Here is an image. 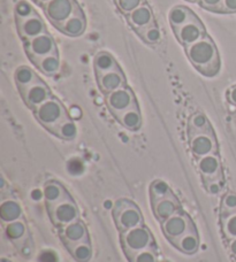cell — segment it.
<instances>
[{
	"instance_id": "6da1fadb",
	"label": "cell",
	"mask_w": 236,
	"mask_h": 262,
	"mask_svg": "<svg viewBox=\"0 0 236 262\" xmlns=\"http://www.w3.org/2000/svg\"><path fill=\"white\" fill-rule=\"evenodd\" d=\"M185 49L189 61L202 75L213 77L220 72V55L210 36L206 35L203 39Z\"/></svg>"
},
{
	"instance_id": "7a4b0ae2",
	"label": "cell",
	"mask_w": 236,
	"mask_h": 262,
	"mask_svg": "<svg viewBox=\"0 0 236 262\" xmlns=\"http://www.w3.org/2000/svg\"><path fill=\"white\" fill-rule=\"evenodd\" d=\"M35 118L37 121L43 125V127L49 130L51 134H53L56 131L61 124L65 121L70 119L67 110L65 108L58 98L52 97L49 100H46L44 104L37 107L34 111Z\"/></svg>"
},
{
	"instance_id": "3957f363",
	"label": "cell",
	"mask_w": 236,
	"mask_h": 262,
	"mask_svg": "<svg viewBox=\"0 0 236 262\" xmlns=\"http://www.w3.org/2000/svg\"><path fill=\"white\" fill-rule=\"evenodd\" d=\"M120 244L128 260L141 251L157 246L152 233L144 224L120 233Z\"/></svg>"
},
{
	"instance_id": "277c9868",
	"label": "cell",
	"mask_w": 236,
	"mask_h": 262,
	"mask_svg": "<svg viewBox=\"0 0 236 262\" xmlns=\"http://www.w3.org/2000/svg\"><path fill=\"white\" fill-rule=\"evenodd\" d=\"M112 215L116 229L120 233L143 226V216H142L140 208L128 199L116 200L113 206Z\"/></svg>"
},
{
	"instance_id": "5b68a950",
	"label": "cell",
	"mask_w": 236,
	"mask_h": 262,
	"mask_svg": "<svg viewBox=\"0 0 236 262\" xmlns=\"http://www.w3.org/2000/svg\"><path fill=\"white\" fill-rule=\"evenodd\" d=\"M44 14L55 28L63 25L74 14L82 11L76 0H51L43 7Z\"/></svg>"
},
{
	"instance_id": "8992f818",
	"label": "cell",
	"mask_w": 236,
	"mask_h": 262,
	"mask_svg": "<svg viewBox=\"0 0 236 262\" xmlns=\"http://www.w3.org/2000/svg\"><path fill=\"white\" fill-rule=\"evenodd\" d=\"M25 50L28 58L32 63H36L38 60L47 57V55L58 53L55 40L49 32H45V34L37 36L29 41H26Z\"/></svg>"
},
{
	"instance_id": "52a82bcc",
	"label": "cell",
	"mask_w": 236,
	"mask_h": 262,
	"mask_svg": "<svg viewBox=\"0 0 236 262\" xmlns=\"http://www.w3.org/2000/svg\"><path fill=\"white\" fill-rule=\"evenodd\" d=\"M51 222L56 228H63L80 219V210L72 198L46 207Z\"/></svg>"
},
{
	"instance_id": "ba28073f",
	"label": "cell",
	"mask_w": 236,
	"mask_h": 262,
	"mask_svg": "<svg viewBox=\"0 0 236 262\" xmlns=\"http://www.w3.org/2000/svg\"><path fill=\"white\" fill-rule=\"evenodd\" d=\"M162 228L165 237H166L173 245L174 243L178 239H180L185 233H187L189 230H191V229L196 227L190 216L181 210V212L176 213L175 215H173L172 217H169L166 221L163 222Z\"/></svg>"
},
{
	"instance_id": "9c48e42d",
	"label": "cell",
	"mask_w": 236,
	"mask_h": 262,
	"mask_svg": "<svg viewBox=\"0 0 236 262\" xmlns=\"http://www.w3.org/2000/svg\"><path fill=\"white\" fill-rule=\"evenodd\" d=\"M106 105L114 118L131 108L137 104L133 90L128 86H124L106 95Z\"/></svg>"
},
{
	"instance_id": "30bf717a",
	"label": "cell",
	"mask_w": 236,
	"mask_h": 262,
	"mask_svg": "<svg viewBox=\"0 0 236 262\" xmlns=\"http://www.w3.org/2000/svg\"><path fill=\"white\" fill-rule=\"evenodd\" d=\"M18 92H20L25 104L32 111H35L37 107L44 104L46 100H49L50 98L53 97L50 88L42 79L31 84L30 86L18 90Z\"/></svg>"
},
{
	"instance_id": "8fae6325",
	"label": "cell",
	"mask_w": 236,
	"mask_h": 262,
	"mask_svg": "<svg viewBox=\"0 0 236 262\" xmlns=\"http://www.w3.org/2000/svg\"><path fill=\"white\" fill-rule=\"evenodd\" d=\"M174 34H175L178 40L180 41L183 48H188V46L195 44L198 40L204 38L206 36V30L203 22L197 17L195 20L188 22L179 28V29L174 31Z\"/></svg>"
},
{
	"instance_id": "7c38bea8",
	"label": "cell",
	"mask_w": 236,
	"mask_h": 262,
	"mask_svg": "<svg viewBox=\"0 0 236 262\" xmlns=\"http://www.w3.org/2000/svg\"><path fill=\"white\" fill-rule=\"evenodd\" d=\"M189 146L191 153L197 159L218 153V143L214 133L192 136L189 138Z\"/></svg>"
},
{
	"instance_id": "4fadbf2b",
	"label": "cell",
	"mask_w": 236,
	"mask_h": 262,
	"mask_svg": "<svg viewBox=\"0 0 236 262\" xmlns=\"http://www.w3.org/2000/svg\"><path fill=\"white\" fill-rule=\"evenodd\" d=\"M197 168L203 177V182L223 180V166L218 153L197 159Z\"/></svg>"
},
{
	"instance_id": "5bb4252c",
	"label": "cell",
	"mask_w": 236,
	"mask_h": 262,
	"mask_svg": "<svg viewBox=\"0 0 236 262\" xmlns=\"http://www.w3.org/2000/svg\"><path fill=\"white\" fill-rule=\"evenodd\" d=\"M16 29L18 36L25 43L47 32L45 22L38 14L23 21H16Z\"/></svg>"
},
{
	"instance_id": "9a60e30c",
	"label": "cell",
	"mask_w": 236,
	"mask_h": 262,
	"mask_svg": "<svg viewBox=\"0 0 236 262\" xmlns=\"http://www.w3.org/2000/svg\"><path fill=\"white\" fill-rule=\"evenodd\" d=\"M59 233L64 245L90 241L87 227L80 220H76V221L69 223L63 228H59Z\"/></svg>"
},
{
	"instance_id": "2e32d148",
	"label": "cell",
	"mask_w": 236,
	"mask_h": 262,
	"mask_svg": "<svg viewBox=\"0 0 236 262\" xmlns=\"http://www.w3.org/2000/svg\"><path fill=\"white\" fill-rule=\"evenodd\" d=\"M126 17L127 22H128L129 26L136 31V34L142 30H144L145 28L155 25L153 12L148 4L142 5V6L136 8L135 11L128 14Z\"/></svg>"
},
{
	"instance_id": "e0dca14e",
	"label": "cell",
	"mask_w": 236,
	"mask_h": 262,
	"mask_svg": "<svg viewBox=\"0 0 236 262\" xmlns=\"http://www.w3.org/2000/svg\"><path fill=\"white\" fill-rule=\"evenodd\" d=\"M96 77L99 89L105 95H108V93L115 91L117 89L127 86V79L125 74L122 73L121 68L112 70V72L96 75Z\"/></svg>"
},
{
	"instance_id": "ac0fdd59",
	"label": "cell",
	"mask_w": 236,
	"mask_h": 262,
	"mask_svg": "<svg viewBox=\"0 0 236 262\" xmlns=\"http://www.w3.org/2000/svg\"><path fill=\"white\" fill-rule=\"evenodd\" d=\"M151 205H152L154 216L160 223L165 222L169 217H172L173 215H175L176 213L182 210L181 205L179 203L176 196L174 195V193L162 200L155 201V203Z\"/></svg>"
},
{
	"instance_id": "d6986e66",
	"label": "cell",
	"mask_w": 236,
	"mask_h": 262,
	"mask_svg": "<svg viewBox=\"0 0 236 262\" xmlns=\"http://www.w3.org/2000/svg\"><path fill=\"white\" fill-rule=\"evenodd\" d=\"M56 29L69 37L82 36L87 29V20L83 11H80L65 21L63 25L56 27Z\"/></svg>"
},
{
	"instance_id": "ffe728a7",
	"label": "cell",
	"mask_w": 236,
	"mask_h": 262,
	"mask_svg": "<svg viewBox=\"0 0 236 262\" xmlns=\"http://www.w3.org/2000/svg\"><path fill=\"white\" fill-rule=\"evenodd\" d=\"M43 194H44L46 207L54 206L56 204L61 203V201L72 198L70 194L68 193V191L66 190L65 186L56 181L46 182L44 185Z\"/></svg>"
},
{
	"instance_id": "44dd1931",
	"label": "cell",
	"mask_w": 236,
	"mask_h": 262,
	"mask_svg": "<svg viewBox=\"0 0 236 262\" xmlns=\"http://www.w3.org/2000/svg\"><path fill=\"white\" fill-rule=\"evenodd\" d=\"M195 18H197L196 14L186 6H175L168 13L169 25H171L173 31H175L186 23L195 20Z\"/></svg>"
},
{
	"instance_id": "7402d4cb",
	"label": "cell",
	"mask_w": 236,
	"mask_h": 262,
	"mask_svg": "<svg viewBox=\"0 0 236 262\" xmlns=\"http://www.w3.org/2000/svg\"><path fill=\"white\" fill-rule=\"evenodd\" d=\"M173 246H175L179 251L185 254H195L198 251V247H200V237H198L196 228L185 233L180 239L174 243Z\"/></svg>"
},
{
	"instance_id": "603a6c76",
	"label": "cell",
	"mask_w": 236,
	"mask_h": 262,
	"mask_svg": "<svg viewBox=\"0 0 236 262\" xmlns=\"http://www.w3.org/2000/svg\"><path fill=\"white\" fill-rule=\"evenodd\" d=\"M214 133L213 128L210 123L209 119L203 113H195L190 116L188 121V137L190 138L192 136L200 134H209Z\"/></svg>"
},
{
	"instance_id": "cb8c5ba5",
	"label": "cell",
	"mask_w": 236,
	"mask_h": 262,
	"mask_svg": "<svg viewBox=\"0 0 236 262\" xmlns=\"http://www.w3.org/2000/svg\"><path fill=\"white\" fill-rule=\"evenodd\" d=\"M122 127L129 131H137L142 127V115L139 105H135L131 108L127 110L124 113L115 118Z\"/></svg>"
},
{
	"instance_id": "d4e9b609",
	"label": "cell",
	"mask_w": 236,
	"mask_h": 262,
	"mask_svg": "<svg viewBox=\"0 0 236 262\" xmlns=\"http://www.w3.org/2000/svg\"><path fill=\"white\" fill-rule=\"evenodd\" d=\"M93 68L96 75L104 74L107 72H112V70L120 69V66L117 64L116 60L111 53L108 52H98L94 55L93 59Z\"/></svg>"
},
{
	"instance_id": "484cf974",
	"label": "cell",
	"mask_w": 236,
	"mask_h": 262,
	"mask_svg": "<svg viewBox=\"0 0 236 262\" xmlns=\"http://www.w3.org/2000/svg\"><path fill=\"white\" fill-rule=\"evenodd\" d=\"M0 216L6 223L20 220L22 216L21 205L14 199H4L2 206H0Z\"/></svg>"
},
{
	"instance_id": "4316f807",
	"label": "cell",
	"mask_w": 236,
	"mask_h": 262,
	"mask_svg": "<svg viewBox=\"0 0 236 262\" xmlns=\"http://www.w3.org/2000/svg\"><path fill=\"white\" fill-rule=\"evenodd\" d=\"M70 255L76 262H89L92 258V246L90 241L65 245Z\"/></svg>"
},
{
	"instance_id": "83f0119b",
	"label": "cell",
	"mask_w": 236,
	"mask_h": 262,
	"mask_svg": "<svg viewBox=\"0 0 236 262\" xmlns=\"http://www.w3.org/2000/svg\"><path fill=\"white\" fill-rule=\"evenodd\" d=\"M14 79H15V83L18 90H22V89H26L28 86H30L31 84L40 81L41 78L31 68L27 67V66H21V67H18L15 70Z\"/></svg>"
},
{
	"instance_id": "f1b7e54d",
	"label": "cell",
	"mask_w": 236,
	"mask_h": 262,
	"mask_svg": "<svg viewBox=\"0 0 236 262\" xmlns=\"http://www.w3.org/2000/svg\"><path fill=\"white\" fill-rule=\"evenodd\" d=\"M34 64L41 70L42 73L47 75V76H53V75H55L59 72V68H60L59 54L53 53L51 55H47V57L42 58Z\"/></svg>"
},
{
	"instance_id": "f546056e",
	"label": "cell",
	"mask_w": 236,
	"mask_h": 262,
	"mask_svg": "<svg viewBox=\"0 0 236 262\" xmlns=\"http://www.w3.org/2000/svg\"><path fill=\"white\" fill-rule=\"evenodd\" d=\"M173 192L171 188H169L168 184L164 181H153L150 185V200L151 204L155 203V201H159L166 196L172 195Z\"/></svg>"
},
{
	"instance_id": "4dcf8cb0",
	"label": "cell",
	"mask_w": 236,
	"mask_h": 262,
	"mask_svg": "<svg viewBox=\"0 0 236 262\" xmlns=\"http://www.w3.org/2000/svg\"><path fill=\"white\" fill-rule=\"evenodd\" d=\"M5 233H6L8 239L12 242L21 241L27 235V226L25 221L20 219L14 222L7 223L6 228H5Z\"/></svg>"
},
{
	"instance_id": "1f68e13d",
	"label": "cell",
	"mask_w": 236,
	"mask_h": 262,
	"mask_svg": "<svg viewBox=\"0 0 236 262\" xmlns=\"http://www.w3.org/2000/svg\"><path fill=\"white\" fill-rule=\"evenodd\" d=\"M137 35L141 37V39L143 40L144 43L149 45H157L159 44L160 39H162V32H160V29L157 26V23L153 26L145 28L144 30L137 32Z\"/></svg>"
},
{
	"instance_id": "d6a6232c",
	"label": "cell",
	"mask_w": 236,
	"mask_h": 262,
	"mask_svg": "<svg viewBox=\"0 0 236 262\" xmlns=\"http://www.w3.org/2000/svg\"><path fill=\"white\" fill-rule=\"evenodd\" d=\"M54 135L56 136V137H59L61 139L72 140L76 137V135H77L76 125H75L72 119H69L67 121H65V122L61 124L58 129H56Z\"/></svg>"
},
{
	"instance_id": "836d02e7",
	"label": "cell",
	"mask_w": 236,
	"mask_h": 262,
	"mask_svg": "<svg viewBox=\"0 0 236 262\" xmlns=\"http://www.w3.org/2000/svg\"><path fill=\"white\" fill-rule=\"evenodd\" d=\"M236 213V193L228 192L224 195L220 204V216L225 217Z\"/></svg>"
},
{
	"instance_id": "e575fe53",
	"label": "cell",
	"mask_w": 236,
	"mask_h": 262,
	"mask_svg": "<svg viewBox=\"0 0 236 262\" xmlns=\"http://www.w3.org/2000/svg\"><path fill=\"white\" fill-rule=\"evenodd\" d=\"M221 230L228 241L236 238V213L221 217Z\"/></svg>"
},
{
	"instance_id": "d590c367",
	"label": "cell",
	"mask_w": 236,
	"mask_h": 262,
	"mask_svg": "<svg viewBox=\"0 0 236 262\" xmlns=\"http://www.w3.org/2000/svg\"><path fill=\"white\" fill-rule=\"evenodd\" d=\"M129 262H159L157 246L149 247V249L139 252L137 254L131 256Z\"/></svg>"
},
{
	"instance_id": "8d00e7d4",
	"label": "cell",
	"mask_w": 236,
	"mask_h": 262,
	"mask_svg": "<svg viewBox=\"0 0 236 262\" xmlns=\"http://www.w3.org/2000/svg\"><path fill=\"white\" fill-rule=\"evenodd\" d=\"M14 13H15V21H23L26 20V18H29L37 14L35 8L32 7L29 3L25 2V0L18 2L16 4Z\"/></svg>"
},
{
	"instance_id": "74e56055",
	"label": "cell",
	"mask_w": 236,
	"mask_h": 262,
	"mask_svg": "<svg viewBox=\"0 0 236 262\" xmlns=\"http://www.w3.org/2000/svg\"><path fill=\"white\" fill-rule=\"evenodd\" d=\"M114 3L119 11L127 16L136 8L146 4V0H114Z\"/></svg>"
},
{
	"instance_id": "f35d334b",
	"label": "cell",
	"mask_w": 236,
	"mask_h": 262,
	"mask_svg": "<svg viewBox=\"0 0 236 262\" xmlns=\"http://www.w3.org/2000/svg\"><path fill=\"white\" fill-rule=\"evenodd\" d=\"M198 3H200L203 8L207 9V11L218 13L221 4H223V0H200Z\"/></svg>"
},
{
	"instance_id": "ab89813d",
	"label": "cell",
	"mask_w": 236,
	"mask_h": 262,
	"mask_svg": "<svg viewBox=\"0 0 236 262\" xmlns=\"http://www.w3.org/2000/svg\"><path fill=\"white\" fill-rule=\"evenodd\" d=\"M218 13L235 14L236 13V0H223V4H221Z\"/></svg>"
},
{
	"instance_id": "60d3db41",
	"label": "cell",
	"mask_w": 236,
	"mask_h": 262,
	"mask_svg": "<svg viewBox=\"0 0 236 262\" xmlns=\"http://www.w3.org/2000/svg\"><path fill=\"white\" fill-rule=\"evenodd\" d=\"M221 183H223V180H214V181L204 182V185H205V189L209 191L210 193L217 194L220 192Z\"/></svg>"
},
{
	"instance_id": "b9f144b4",
	"label": "cell",
	"mask_w": 236,
	"mask_h": 262,
	"mask_svg": "<svg viewBox=\"0 0 236 262\" xmlns=\"http://www.w3.org/2000/svg\"><path fill=\"white\" fill-rule=\"evenodd\" d=\"M227 100H228L229 104H232L233 106L236 107V85L228 89V91H227Z\"/></svg>"
},
{
	"instance_id": "7bdbcfd3",
	"label": "cell",
	"mask_w": 236,
	"mask_h": 262,
	"mask_svg": "<svg viewBox=\"0 0 236 262\" xmlns=\"http://www.w3.org/2000/svg\"><path fill=\"white\" fill-rule=\"evenodd\" d=\"M228 247H229L230 253H232V254L235 256V258H236V238H234V239H230V241H229Z\"/></svg>"
},
{
	"instance_id": "ee69618b",
	"label": "cell",
	"mask_w": 236,
	"mask_h": 262,
	"mask_svg": "<svg viewBox=\"0 0 236 262\" xmlns=\"http://www.w3.org/2000/svg\"><path fill=\"white\" fill-rule=\"evenodd\" d=\"M32 2H35L37 5H38V6L44 7L47 3L51 2V0H32Z\"/></svg>"
},
{
	"instance_id": "f6af8a7d",
	"label": "cell",
	"mask_w": 236,
	"mask_h": 262,
	"mask_svg": "<svg viewBox=\"0 0 236 262\" xmlns=\"http://www.w3.org/2000/svg\"><path fill=\"white\" fill-rule=\"evenodd\" d=\"M187 2H189V3H197V2H200V0H187Z\"/></svg>"
},
{
	"instance_id": "bcb514c9",
	"label": "cell",
	"mask_w": 236,
	"mask_h": 262,
	"mask_svg": "<svg viewBox=\"0 0 236 262\" xmlns=\"http://www.w3.org/2000/svg\"><path fill=\"white\" fill-rule=\"evenodd\" d=\"M2 262H11V261H9V260H6V259H3V260H2Z\"/></svg>"
}]
</instances>
